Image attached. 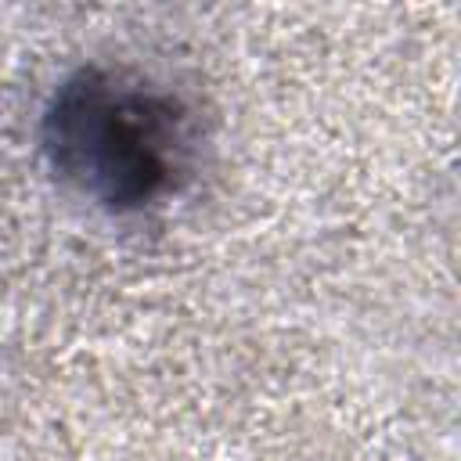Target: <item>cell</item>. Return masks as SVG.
<instances>
[{"label": "cell", "mask_w": 461, "mask_h": 461, "mask_svg": "<svg viewBox=\"0 0 461 461\" xmlns=\"http://www.w3.org/2000/svg\"><path fill=\"white\" fill-rule=\"evenodd\" d=\"M40 151L90 205L144 212L191 180L198 119L184 97L133 68L79 65L43 104Z\"/></svg>", "instance_id": "obj_1"}]
</instances>
